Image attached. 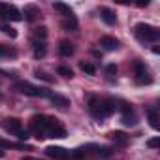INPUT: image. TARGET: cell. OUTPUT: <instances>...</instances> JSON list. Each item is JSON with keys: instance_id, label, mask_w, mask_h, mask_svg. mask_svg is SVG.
<instances>
[{"instance_id": "obj_16", "label": "cell", "mask_w": 160, "mask_h": 160, "mask_svg": "<svg viewBox=\"0 0 160 160\" xmlns=\"http://www.w3.org/2000/svg\"><path fill=\"white\" fill-rule=\"evenodd\" d=\"M147 119H149L151 128H154V130H158V128H160V122H158V109H156V108L147 109Z\"/></svg>"}, {"instance_id": "obj_22", "label": "cell", "mask_w": 160, "mask_h": 160, "mask_svg": "<svg viewBox=\"0 0 160 160\" xmlns=\"http://www.w3.org/2000/svg\"><path fill=\"white\" fill-rule=\"evenodd\" d=\"M109 138H111L117 145H126V143H128V136H126L124 132H111Z\"/></svg>"}, {"instance_id": "obj_10", "label": "cell", "mask_w": 160, "mask_h": 160, "mask_svg": "<svg viewBox=\"0 0 160 160\" xmlns=\"http://www.w3.org/2000/svg\"><path fill=\"white\" fill-rule=\"evenodd\" d=\"M100 45H102L106 51H117V49L121 47V42H119L117 38H113V36H104V38L100 40Z\"/></svg>"}, {"instance_id": "obj_21", "label": "cell", "mask_w": 160, "mask_h": 160, "mask_svg": "<svg viewBox=\"0 0 160 160\" xmlns=\"http://www.w3.org/2000/svg\"><path fill=\"white\" fill-rule=\"evenodd\" d=\"M47 38V27H38L32 34V42H45Z\"/></svg>"}, {"instance_id": "obj_17", "label": "cell", "mask_w": 160, "mask_h": 160, "mask_svg": "<svg viewBox=\"0 0 160 160\" xmlns=\"http://www.w3.org/2000/svg\"><path fill=\"white\" fill-rule=\"evenodd\" d=\"M121 122H122L124 126H136V124H138V117H136L134 109L128 111V113H122V115H121Z\"/></svg>"}, {"instance_id": "obj_5", "label": "cell", "mask_w": 160, "mask_h": 160, "mask_svg": "<svg viewBox=\"0 0 160 160\" xmlns=\"http://www.w3.org/2000/svg\"><path fill=\"white\" fill-rule=\"evenodd\" d=\"M132 68H134V79H136L138 85H151L154 81L149 66L143 60H134L132 62Z\"/></svg>"}, {"instance_id": "obj_33", "label": "cell", "mask_w": 160, "mask_h": 160, "mask_svg": "<svg viewBox=\"0 0 160 160\" xmlns=\"http://www.w3.org/2000/svg\"><path fill=\"white\" fill-rule=\"evenodd\" d=\"M6 156V152H4V149H0V158H4Z\"/></svg>"}, {"instance_id": "obj_9", "label": "cell", "mask_w": 160, "mask_h": 160, "mask_svg": "<svg viewBox=\"0 0 160 160\" xmlns=\"http://www.w3.org/2000/svg\"><path fill=\"white\" fill-rule=\"evenodd\" d=\"M100 19H102L106 25L113 27V25L117 23V13H115L111 8H100Z\"/></svg>"}, {"instance_id": "obj_14", "label": "cell", "mask_w": 160, "mask_h": 160, "mask_svg": "<svg viewBox=\"0 0 160 160\" xmlns=\"http://www.w3.org/2000/svg\"><path fill=\"white\" fill-rule=\"evenodd\" d=\"M73 51H75V47H73V43H72V42L62 40V42L58 43V53H60L62 57H72V55H73Z\"/></svg>"}, {"instance_id": "obj_8", "label": "cell", "mask_w": 160, "mask_h": 160, "mask_svg": "<svg viewBox=\"0 0 160 160\" xmlns=\"http://www.w3.org/2000/svg\"><path fill=\"white\" fill-rule=\"evenodd\" d=\"M45 154L53 160H70V151L64 147H58V145H49L45 149Z\"/></svg>"}, {"instance_id": "obj_29", "label": "cell", "mask_w": 160, "mask_h": 160, "mask_svg": "<svg viewBox=\"0 0 160 160\" xmlns=\"http://www.w3.org/2000/svg\"><path fill=\"white\" fill-rule=\"evenodd\" d=\"M8 10H10V4H6V2H0V19H6V15H8Z\"/></svg>"}, {"instance_id": "obj_2", "label": "cell", "mask_w": 160, "mask_h": 160, "mask_svg": "<svg viewBox=\"0 0 160 160\" xmlns=\"http://www.w3.org/2000/svg\"><path fill=\"white\" fill-rule=\"evenodd\" d=\"M115 100L117 98H98V96H91L89 98V104H87V109L91 113L92 119L96 121H104L108 117H111L115 113Z\"/></svg>"}, {"instance_id": "obj_25", "label": "cell", "mask_w": 160, "mask_h": 160, "mask_svg": "<svg viewBox=\"0 0 160 160\" xmlns=\"http://www.w3.org/2000/svg\"><path fill=\"white\" fill-rule=\"evenodd\" d=\"M0 57H12V58H15V57H17V49L0 43Z\"/></svg>"}, {"instance_id": "obj_28", "label": "cell", "mask_w": 160, "mask_h": 160, "mask_svg": "<svg viewBox=\"0 0 160 160\" xmlns=\"http://www.w3.org/2000/svg\"><path fill=\"white\" fill-rule=\"evenodd\" d=\"M34 75H36L38 79H42V81H45V83H53V81H55L53 77H49L45 72H40V70H36V72H34Z\"/></svg>"}, {"instance_id": "obj_34", "label": "cell", "mask_w": 160, "mask_h": 160, "mask_svg": "<svg viewBox=\"0 0 160 160\" xmlns=\"http://www.w3.org/2000/svg\"><path fill=\"white\" fill-rule=\"evenodd\" d=\"M0 98H2V94H0Z\"/></svg>"}, {"instance_id": "obj_12", "label": "cell", "mask_w": 160, "mask_h": 160, "mask_svg": "<svg viewBox=\"0 0 160 160\" xmlns=\"http://www.w3.org/2000/svg\"><path fill=\"white\" fill-rule=\"evenodd\" d=\"M60 25H62V28L68 30V32H75V30L79 28V23H77V17H75V15H72V17H64Z\"/></svg>"}, {"instance_id": "obj_1", "label": "cell", "mask_w": 160, "mask_h": 160, "mask_svg": "<svg viewBox=\"0 0 160 160\" xmlns=\"http://www.w3.org/2000/svg\"><path fill=\"white\" fill-rule=\"evenodd\" d=\"M28 130L38 139H43V138H66V134H68L66 126L57 117L43 115V113H36V115L30 117Z\"/></svg>"}, {"instance_id": "obj_20", "label": "cell", "mask_w": 160, "mask_h": 160, "mask_svg": "<svg viewBox=\"0 0 160 160\" xmlns=\"http://www.w3.org/2000/svg\"><path fill=\"white\" fill-rule=\"evenodd\" d=\"M113 154V149L108 147V145H96V151H94V156L98 158H109Z\"/></svg>"}, {"instance_id": "obj_30", "label": "cell", "mask_w": 160, "mask_h": 160, "mask_svg": "<svg viewBox=\"0 0 160 160\" xmlns=\"http://www.w3.org/2000/svg\"><path fill=\"white\" fill-rule=\"evenodd\" d=\"M160 145V136H156V138H151L149 141H147V147L149 149H156Z\"/></svg>"}, {"instance_id": "obj_7", "label": "cell", "mask_w": 160, "mask_h": 160, "mask_svg": "<svg viewBox=\"0 0 160 160\" xmlns=\"http://www.w3.org/2000/svg\"><path fill=\"white\" fill-rule=\"evenodd\" d=\"M96 149V143H87V145H81L73 151H70V160H87L91 156V151Z\"/></svg>"}, {"instance_id": "obj_11", "label": "cell", "mask_w": 160, "mask_h": 160, "mask_svg": "<svg viewBox=\"0 0 160 160\" xmlns=\"http://www.w3.org/2000/svg\"><path fill=\"white\" fill-rule=\"evenodd\" d=\"M23 13H25V19L32 23V21H36V19H38V15H40V8H38L36 4H27Z\"/></svg>"}, {"instance_id": "obj_15", "label": "cell", "mask_w": 160, "mask_h": 160, "mask_svg": "<svg viewBox=\"0 0 160 160\" xmlns=\"http://www.w3.org/2000/svg\"><path fill=\"white\" fill-rule=\"evenodd\" d=\"M49 100H51V102H53V104H55L57 108H62V109L70 106V100H68L66 96H62V94H57V92H55V94L51 92V96H49Z\"/></svg>"}, {"instance_id": "obj_32", "label": "cell", "mask_w": 160, "mask_h": 160, "mask_svg": "<svg viewBox=\"0 0 160 160\" xmlns=\"http://www.w3.org/2000/svg\"><path fill=\"white\" fill-rule=\"evenodd\" d=\"M21 160H43V158H36V156H23Z\"/></svg>"}, {"instance_id": "obj_6", "label": "cell", "mask_w": 160, "mask_h": 160, "mask_svg": "<svg viewBox=\"0 0 160 160\" xmlns=\"http://www.w3.org/2000/svg\"><path fill=\"white\" fill-rule=\"evenodd\" d=\"M2 126H4L6 132L13 134L17 139H21V141H27V139H28V132L23 128V122H21L19 119H15V117H8V119L2 121Z\"/></svg>"}, {"instance_id": "obj_19", "label": "cell", "mask_w": 160, "mask_h": 160, "mask_svg": "<svg viewBox=\"0 0 160 160\" xmlns=\"http://www.w3.org/2000/svg\"><path fill=\"white\" fill-rule=\"evenodd\" d=\"M53 8H55L57 12H60L64 17H72V15H73V10H72L68 4H64V2H53Z\"/></svg>"}, {"instance_id": "obj_31", "label": "cell", "mask_w": 160, "mask_h": 160, "mask_svg": "<svg viewBox=\"0 0 160 160\" xmlns=\"http://www.w3.org/2000/svg\"><path fill=\"white\" fill-rule=\"evenodd\" d=\"M136 6H139V8H147V6H149V0H145V2H138Z\"/></svg>"}, {"instance_id": "obj_13", "label": "cell", "mask_w": 160, "mask_h": 160, "mask_svg": "<svg viewBox=\"0 0 160 160\" xmlns=\"http://www.w3.org/2000/svg\"><path fill=\"white\" fill-rule=\"evenodd\" d=\"M32 53L36 58H43L47 53V43L45 42H32Z\"/></svg>"}, {"instance_id": "obj_23", "label": "cell", "mask_w": 160, "mask_h": 160, "mask_svg": "<svg viewBox=\"0 0 160 160\" xmlns=\"http://www.w3.org/2000/svg\"><path fill=\"white\" fill-rule=\"evenodd\" d=\"M0 30H2L6 36H10V38H17V30L10 23H6V21H0Z\"/></svg>"}, {"instance_id": "obj_18", "label": "cell", "mask_w": 160, "mask_h": 160, "mask_svg": "<svg viewBox=\"0 0 160 160\" xmlns=\"http://www.w3.org/2000/svg\"><path fill=\"white\" fill-rule=\"evenodd\" d=\"M30 149V145H27V143H13V141H10V139H2L0 138V149Z\"/></svg>"}, {"instance_id": "obj_3", "label": "cell", "mask_w": 160, "mask_h": 160, "mask_svg": "<svg viewBox=\"0 0 160 160\" xmlns=\"http://www.w3.org/2000/svg\"><path fill=\"white\" fill-rule=\"evenodd\" d=\"M134 36L141 42V43H151V42H158L160 38V30L149 23H138L134 27Z\"/></svg>"}, {"instance_id": "obj_24", "label": "cell", "mask_w": 160, "mask_h": 160, "mask_svg": "<svg viewBox=\"0 0 160 160\" xmlns=\"http://www.w3.org/2000/svg\"><path fill=\"white\" fill-rule=\"evenodd\" d=\"M79 68H81V72H85L87 75H94L96 73V66L92 62H89V60H81L79 62Z\"/></svg>"}, {"instance_id": "obj_27", "label": "cell", "mask_w": 160, "mask_h": 160, "mask_svg": "<svg viewBox=\"0 0 160 160\" xmlns=\"http://www.w3.org/2000/svg\"><path fill=\"white\" fill-rule=\"evenodd\" d=\"M57 72H58V75H62V77H70V79L73 77V70H72L70 66H58Z\"/></svg>"}, {"instance_id": "obj_4", "label": "cell", "mask_w": 160, "mask_h": 160, "mask_svg": "<svg viewBox=\"0 0 160 160\" xmlns=\"http://www.w3.org/2000/svg\"><path fill=\"white\" fill-rule=\"evenodd\" d=\"M15 91H19V92L25 94V96H30V98H49V96H51V91H49V89L32 85V83H28V81H17V83H15Z\"/></svg>"}, {"instance_id": "obj_26", "label": "cell", "mask_w": 160, "mask_h": 160, "mask_svg": "<svg viewBox=\"0 0 160 160\" xmlns=\"http://www.w3.org/2000/svg\"><path fill=\"white\" fill-rule=\"evenodd\" d=\"M117 72H119V70H117L115 64H108V66H106V75H108L109 81H113V79L117 77Z\"/></svg>"}]
</instances>
